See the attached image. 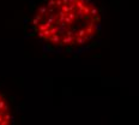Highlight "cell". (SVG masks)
I'll return each mask as SVG.
<instances>
[{
  "label": "cell",
  "instance_id": "obj_2",
  "mask_svg": "<svg viewBox=\"0 0 139 125\" xmlns=\"http://www.w3.org/2000/svg\"><path fill=\"white\" fill-rule=\"evenodd\" d=\"M12 114L8 101L4 94L0 93V125H8L11 124Z\"/></svg>",
  "mask_w": 139,
  "mask_h": 125
},
{
  "label": "cell",
  "instance_id": "obj_1",
  "mask_svg": "<svg viewBox=\"0 0 139 125\" xmlns=\"http://www.w3.org/2000/svg\"><path fill=\"white\" fill-rule=\"evenodd\" d=\"M100 22V12L91 0H48L36 11L33 25L43 41L72 48L92 40Z\"/></svg>",
  "mask_w": 139,
  "mask_h": 125
}]
</instances>
